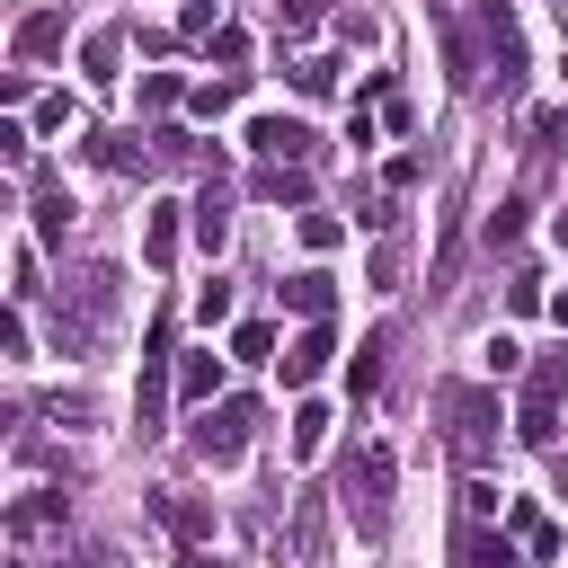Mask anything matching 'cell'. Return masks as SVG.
Returning <instances> with one entry per match:
<instances>
[{
	"mask_svg": "<svg viewBox=\"0 0 568 568\" xmlns=\"http://www.w3.org/2000/svg\"><path fill=\"white\" fill-rule=\"evenodd\" d=\"M115 302H124V275H115L106 257L71 266V275H62V302H53V346H62V355L98 346V328L115 320Z\"/></svg>",
	"mask_w": 568,
	"mask_h": 568,
	"instance_id": "cell-1",
	"label": "cell"
},
{
	"mask_svg": "<svg viewBox=\"0 0 568 568\" xmlns=\"http://www.w3.org/2000/svg\"><path fill=\"white\" fill-rule=\"evenodd\" d=\"M435 417H444V444H453V462L462 470H479L488 453H497V390H470V382H444L435 390Z\"/></svg>",
	"mask_w": 568,
	"mask_h": 568,
	"instance_id": "cell-2",
	"label": "cell"
},
{
	"mask_svg": "<svg viewBox=\"0 0 568 568\" xmlns=\"http://www.w3.org/2000/svg\"><path fill=\"white\" fill-rule=\"evenodd\" d=\"M337 488H346L355 532H364V541H382V532H390V453H382V444L346 453V462H337Z\"/></svg>",
	"mask_w": 568,
	"mask_h": 568,
	"instance_id": "cell-3",
	"label": "cell"
},
{
	"mask_svg": "<svg viewBox=\"0 0 568 568\" xmlns=\"http://www.w3.org/2000/svg\"><path fill=\"white\" fill-rule=\"evenodd\" d=\"M559 399H568V346L532 355V373H524V408H515V435H524L532 453H550V444H559Z\"/></svg>",
	"mask_w": 568,
	"mask_h": 568,
	"instance_id": "cell-4",
	"label": "cell"
},
{
	"mask_svg": "<svg viewBox=\"0 0 568 568\" xmlns=\"http://www.w3.org/2000/svg\"><path fill=\"white\" fill-rule=\"evenodd\" d=\"M470 18H479V44H488V71H497V98H515L524 89V27H515V9L506 0H470Z\"/></svg>",
	"mask_w": 568,
	"mask_h": 568,
	"instance_id": "cell-5",
	"label": "cell"
},
{
	"mask_svg": "<svg viewBox=\"0 0 568 568\" xmlns=\"http://www.w3.org/2000/svg\"><path fill=\"white\" fill-rule=\"evenodd\" d=\"M257 417H266L257 399H222V408H204V417H195V453H204V462H240L248 435H257Z\"/></svg>",
	"mask_w": 568,
	"mask_h": 568,
	"instance_id": "cell-6",
	"label": "cell"
},
{
	"mask_svg": "<svg viewBox=\"0 0 568 568\" xmlns=\"http://www.w3.org/2000/svg\"><path fill=\"white\" fill-rule=\"evenodd\" d=\"M284 559H293V568H328V497H320V488H302V497H293Z\"/></svg>",
	"mask_w": 568,
	"mask_h": 568,
	"instance_id": "cell-7",
	"label": "cell"
},
{
	"mask_svg": "<svg viewBox=\"0 0 568 568\" xmlns=\"http://www.w3.org/2000/svg\"><path fill=\"white\" fill-rule=\"evenodd\" d=\"M248 142H257V160H302V169H311V151H320L302 115H257V124H248Z\"/></svg>",
	"mask_w": 568,
	"mask_h": 568,
	"instance_id": "cell-8",
	"label": "cell"
},
{
	"mask_svg": "<svg viewBox=\"0 0 568 568\" xmlns=\"http://www.w3.org/2000/svg\"><path fill=\"white\" fill-rule=\"evenodd\" d=\"M27 186H36V248H62V240H71V195H62V178H53V169H27Z\"/></svg>",
	"mask_w": 568,
	"mask_h": 568,
	"instance_id": "cell-9",
	"label": "cell"
},
{
	"mask_svg": "<svg viewBox=\"0 0 568 568\" xmlns=\"http://www.w3.org/2000/svg\"><path fill=\"white\" fill-rule=\"evenodd\" d=\"M328 355H337V337H328V320H311V328L284 346V382H320V373H328Z\"/></svg>",
	"mask_w": 568,
	"mask_h": 568,
	"instance_id": "cell-10",
	"label": "cell"
},
{
	"mask_svg": "<svg viewBox=\"0 0 568 568\" xmlns=\"http://www.w3.org/2000/svg\"><path fill=\"white\" fill-rule=\"evenodd\" d=\"M89 160L133 178V169H151V160H160V142H151V133H98V142H89Z\"/></svg>",
	"mask_w": 568,
	"mask_h": 568,
	"instance_id": "cell-11",
	"label": "cell"
},
{
	"mask_svg": "<svg viewBox=\"0 0 568 568\" xmlns=\"http://www.w3.org/2000/svg\"><path fill=\"white\" fill-rule=\"evenodd\" d=\"M506 532H515V541H524L532 559H559V524H550V515H541L532 497H515V506H506Z\"/></svg>",
	"mask_w": 568,
	"mask_h": 568,
	"instance_id": "cell-12",
	"label": "cell"
},
{
	"mask_svg": "<svg viewBox=\"0 0 568 568\" xmlns=\"http://www.w3.org/2000/svg\"><path fill=\"white\" fill-rule=\"evenodd\" d=\"M275 293H284V311H302V320H328V302H337V284H328L320 266H302V275H284Z\"/></svg>",
	"mask_w": 568,
	"mask_h": 568,
	"instance_id": "cell-13",
	"label": "cell"
},
{
	"mask_svg": "<svg viewBox=\"0 0 568 568\" xmlns=\"http://www.w3.org/2000/svg\"><path fill=\"white\" fill-rule=\"evenodd\" d=\"M257 195H266V204H311V169H302V160H266V169H257Z\"/></svg>",
	"mask_w": 568,
	"mask_h": 568,
	"instance_id": "cell-14",
	"label": "cell"
},
{
	"mask_svg": "<svg viewBox=\"0 0 568 568\" xmlns=\"http://www.w3.org/2000/svg\"><path fill=\"white\" fill-rule=\"evenodd\" d=\"M53 44H62V9H27L18 18V62H44Z\"/></svg>",
	"mask_w": 568,
	"mask_h": 568,
	"instance_id": "cell-15",
	"label": "cell"
},
{
	"mask_svg": "<svg viewBox=\"0 0 568 568\" xmlns=\"http://www.w3.org/2000/svg\"><path fill=\"white\" fill-rule=\"evenodd\" d=\"M195 240H204V248L231 240V195H222V178H204V195H195Z\"/></svg>",
	"mask_w": 568,
	"mask_h": 568,
	"instance_id": "cell-16",
	"label": "cell"
},
{
	"mask_svg": "<svg viewBox=\"0 0 568 568\" xmlns=\"http://www.w3.org/2000/svg\"><path fill=\"white\" fill-rule=\"evenodd\" d=\"M213 390H222V355H178V399L213 408Z\"/></svg>",
	"mask_w": 568,
	"mask_h": 568,
	"instance_id": "cell-17",
	"label": "cell"
},
{
	"mask_svg": "<svg viewBox=\"0 0 568 568\" xmlns=\"http://www.w3.org/2000/svg\"><path fill=\"white\" fill-rule=\"evenodd\" d=\"M559 142H568V106H541V115H532V178H550Z\"/></svg>",
	"mask_w": 568,
	"mask_h": 568,
	"instance_id": "cell-18",
	"label": "cell"
},
{
	"mask_svg": "<svg viewBox=\"0 0 568 568\" xmlns=\"http://www.w3.org/2000/svg\"><path fill=\"white\" fill-rule=\"evenodd\" d=\"M160 515H169V532H178L186 550H195V541L213 532V506H204V497H160Z\"/></svg>",
	"mask_w": 568,
	"mask_h": 568,
	"instance_id": "cell-19",
	"label": "cell"
},
{
	"mask_svg": "<svg viewBox=\"0 0 568 568\" xmlns=\"http://www.w3.org/2000/svg\"><path fill=\"white\" fill-rule=\"evenodd\" d=\"M142 257H151V266L178 257V204H151V222H142Z\"/></svg>",
	"mask_w": 568,
	"mask_h": 568,
	"instance_id": "cell-20",
	"label": "cell"
},
{
	"mask_svg": "<svg viewBox=\"0 0 568 568\" xmlns=\"http://www.w3.org/2000/svg\"><path fill=\"white\" fill-rule=\"evenodd\" d=\"M231 98H240V71H222V80H195V89H186V106H195L204 124H213V115H222Z\"/></svg>",
	"mask_w": 568,
	"mask_h": 568,
	"instance_id": "cell-21",
	"label": "cell"
},
{
	"mask_svg": "<svg viewBox=\"0 0 568 568\" xmlns=\"http://www.w3.org/2000/svg\"><path fill=\"white\" fill-rule=\"evenodd\" d=\"M382 364H390V328H373V337L355 346V399H364V390L382 382Z\"/></svg>",
	"mask_w": 568,
	"mask_h": 568,
	"instance_id": "cell-22",
	"label": "cell"
},
{
	"mask_svg": "<svg viewBox=\"0 0 568 568\" xmlns=\"http://www.w3.org/2000/svg\"><path fill=\"white\" fill-rule=\"evenodd\" d=\"M293 89H302V98H328V89H337V62H328V53H302V62H293Z\"/></svg>",
	"mask_w": 568,
	"mask_h": 568,
	"instance_id": "cell-23",
	"label": "cell"
},
{
	"mask_svg": "<svg viewBox=\"0 0 568 568\" xmlns=\"http://www.w3.org/2000/svg\"><path fill=\"white\" fill-rule=\"evenodd\" d=\"M231 355H240V364H266V355H275V328H266V320H240V328H231Z\"/></svg>",
	"mask_w": 568,
	"mask_h": 568,
	"instance_id": "cell-24",
	"label": "cell"
},
{
	"mask_svg": "<svg viewBox=\"0 0 568 568\" xmlns=\"http://www.w3.org/2000/svg\"><path fill=\"white\" fill-rule=\"evenodd\" d=\"M115 53H124V44H115V36H106V27H98V36H89V44H80V62H89V80H98V89H106V80H115Z\"/></svg>",
	"mask_w": 568,
	"mask_h": 568,
	"instance_id": "cell-25",
	"label": "cell"
},
{
	"mask_svg": "<svg viewBox=\"0 0 568 568\" xmlns=\"http://www.w3.org/2000/svg\"><path fill=\"white\" fill-rule=\"evenodd\" d=\"M178 98H186V80H178V71H151V80H142V115H169Z\"/></svg>",
	"mask_w": 568,
	"mask_h": 568,
	"instance_id": "cell-26",
	"label": "cell"
},
{
	"mask_svg": "<svg viewBox=\"0 0 568 568\" xmlns=\"http://www.w3.org/2000/svg\"><path fill=\"white\" fill-rule=\"evenodd\" d=\"M320 444H328V408H293V453L311 462Z\"/></svg>",
	"mask_w": 568,
	"mask_h": 568,
	"instance_id": "cell-27",
	"label": "cell"
},
{
	"mask_svg": "<svg viewBox=\"0 0 568 568\" xmlns=\"http://www.w3.org/2000/svg\"><path fill=\"white\" fill-rule=\"evenodd\" d=\"M524 213H532V204H524V195H506V204H497V213H488V248H506V240H515V231H524Z\"/></svg>",
	"mask_w": 568,
	"mask_h": 568,
	"instance_id": "cell-28",
	"label": "cell"
},
{
	"mask_svg": "<svg viewBox=\"0 0 568 568\" xmlns=\"http://www.w3.org/2000/svg\"><path fill=\"white\" fill-rule=\"evenodd\" d=\"M213 62H231V71H240V62H248V36H240V27H213Z\"/></svg>",
	"mask_w": 568,
	"mask_h": 568,
	"instance_id": "cell-29",
	"label": "cell"
},
{
	"mask_svg": "<svg viewBox=\"0 0 568 568\" xmlns=\"http://www.w3.org/2000/svg\"><path fill=\"white\" fill-rule=\"evenodd\" d=\"M0 160H9V169H36V160H27V124H0Z\"/></svg>",
	"mask_w": 568,
	"mask_h": 568,
	"instance_id": "cell-30",
	"label": "cell"
},
{
	"mask_svg": "<svg viewBox=\"0 0 568 568\" xmlns=\"http://www.w3.org/2000/svg\"><path fill=\"white\" fill-rule=\"evenodd\" d=\"M302 240L311 248H337V213H302Z\"/></svg>",
	"mask_w": 568,
	"mask_h": 568,
	"instance_id": "cell-31",
	"label": "cell"
},
{
	"mask_svg": "<svg viewBox=\"0 0 568 568\" xmlns=\"http://www.w3.org/2000/svg\"><path fill=\"white\" fill-rule=\"evenodd\" d=\"M373 284H382V293L399 284V240H382V248H373Z\"/></svg>",
	"mask_w": 568,
	"mask_h": 568,
	"instance_id": "cell-32",
	"label": "cell"
},
{
	"mask_svg": "<svg viewBox=\"0 0 568 568\" xmlns=\"http://www.w3.org/2000/svg\"><path fill=\"white\" fill-rule=\"evenodd\" d=\"M462 506H470V524H488V515H497V488H488V479H470V488H462Z\"/></svg>",
	"mask_w": 568,
	"mask_h": 568,
	"instance_id": "cell-33",
	"label": "cell"
},
{
	"mask_svg": "<svg viewBox=\"0 0 568 568\" xmlns=\"http://www.w3.org/2000/svg\"><path fill=\"white\" fill-rule=\"evenodd\" d=\"M178 36H213V0H186V18H178Z\"/></svg>",
	"mask_w": 568,
	"mask_h": 568,
	"instance_id": "cell-34",
	"label": "cell"
},
{
	"mask_svg": "<svg viewBox=\"0 0 568 568\" xmlns=\"http://www.w3.org/2000/svg\"><path fill=\"white\" fill-rule=\"evenodd\" d=\"M328 18V0H284V27H320Z\"/></svg>",
	"mask_w": 568,
	"mask_h": 568,
	"instance_id": "cell-35",
	"label": "cell"
},
{
	"mask_svg": "<svg viewBox=\"0 0 568 568\" xmlns=\"http://www.w3.org/2000/svg\"><path fill=\"white\" fill-rule=\"evenodd\" d=\"M178 568H231V559H222V550H204V541H195V550H186V559H178Z\"/></svg>",
	"mask_w": 568,
	"mask_h": 568,
	"instance_id": "cell-36",
	"label": "cell"
},
{
	"mask_svg": "<svg viewBox=\"0 0 568 568\" xmlns=\"http://www.w3.org/2000/svg\"><path fill=\"white\" fill-rule=\"evenodd\" d=\"M550 311H559V328H568V293H559V302H550Z\"/></svg>",
	"mask_w": 568,
	"mask_h": 568,
	"instance_id": "cell-37",
	"label": "cell"
},
{
	"mask_svg": "<svg viewBox=\"0 0 568 568\" xmlns=\"http://www.w3.org/2000/svg\"><path fill=\"white\" fill-rule=\"evenodd\" d=\"M559 248H568V213H559Z\"/></svg>",
	"mask_w": 568,
	"mask_h": 568,
	"instance_id": "cell-38",
	"label": "cell"
}]
</instances>
